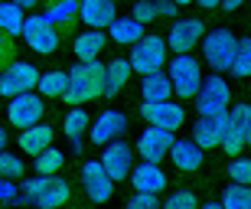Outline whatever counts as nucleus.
Wrapping results in <instances>:
<instances>
[{
    "label": "nucleus",
    "instance_id": "obj_1",
    "mask_svg": "<svg viewBox=\"0 0 251 209\" xmlns=\"http://www.w3.org/2000/svg\"><path fill=\"white\" fill-rule=\"evenodd\" d=\"M104 95V62L101 59H85V62H75L69 72H65V88L62 95L69 104H85L92 98Z\"/></svg>",
    "mask_w": 251,
    "mask_h": 209
},
{
    "label": "nucleus",
    "instance_id": "obj_2",
    "mask_svg": "<svg viewBox=\"0 0 251 209\" xmlns=\"http://www.w3.org/2000/svg\"><path fill=\"white\" fill-rule=\"evenodd\" d=\"M248 137H251V104H235L232 111H225V131L219 144L225 147V154L238 157L245 151Z\"/></svg>",
    "mask_w": 251,
    "mask_h": 209
},
{
    "label": "nucleus",
    "instance_id": "obj_3",
    "mask_svg": "<svg viewBox=\"0 0 251 209\" xmlns=\"http://www.w3.org/2000/svg\"><path fill=\"white\" fill-rule=\"evenodd\" d=\"M127 62H130V72H140V76L160 72L167 66V43L160 36H140L134 43V52H130Z\"/></svg>",
    "mask_w": 251,
    "mask_h": 209
},
{
    "label": "nucleus",
    "instance_id": "obj_4",
    "mask_svg": "<svg viewBox=\"0 0 251 209\" xmlns=\"http://www.w3.org/2000/svg\"><path fill=\"white\" fill-rule=\"evenodd\" d=\"M167 78H170V88H173L179 98H193L199 82H202V72H199V62H196L189 52H179V56H173V62H170Z\"/></svg>",
    "mask_w": 251,
    "mask_h": 209
},
{
    "label": "nucleus",
    "instance_id": "obj_5",
    "mask_svg": "<svg viewBox=\"0 0 251 209\" xmlns=\"http://www.w3.org/2000/svg\"><path fill=\"white\" fill-rule=\"evenodd\" d=\"M20 36H23V43H26L33 52H56V46H59V29L52 26L43 13L23 17Z\"/></svg>",
    "mask_w": 251,
    "mask_h": 209
},
{
    "label": "nucleus",
    "instance_id": "obj_6",
    "mask_svg": "<svg viewBox=\"0 0 251 209\" xmlns=\"http://www.w3.org/2000/svg\"><path fill=\"white\" fill-rule=\"evenodd\" d=\"M196 95H199V114H225L228 111V102H232V88H228V82H225L222 76H209L199 82V88H196Z\"/></svg>",
    "mask_w": 251,
    "mask_h": 209
},
{
    "label": "nucleus",
    "instance_id": "obj_7",
    "mask_svg": "<svg viewBox=\"0 0 251 209\" xmlns=\"http://www.w3.org/2000/svg\"><path fill=\"white\" fill-rule=\"evenodd\" d=\"M36 66L29 62H20V59H10L7 66H0V95H20V92H33L36 88Z\"/></svg>",
    "mask_w": 251,
    "mask_h": 209
},
{
    "label": "nucleus",
    "instance_id": "obj_8",
    "mask_svg": "<svg viewBox=\"0 0 251 209\" xmlns=\"http://www.w3.org/2000/svg\"><path fill=\"white\" fill-rule=\"evenodd\" d=\"M235 43H238V36H235L232 29H212L209 36H202V52H205V62L215 69V72H222V69H228V62H232V52H235Z\"/></svg>",
    "mask_w": 251,
    "mask_h": 209
},
{
    "label": "nucleus",
    "instance_id": "obj_9",
    "mask_svg": "<svg viewBox=\"0 0 251 209\" xmlns=\"http://www.w3.org/2000/svg\"><path fill=\"white\" fill-rule=\"evenodd\" d=\"M205 36V23L196 17H183V20H173L170 23V33H167V43L173 52H189V49Z\"/></svg>",
    "mask_w": 251,
    "mask_h": 209
},
{
    "label": "nucleus",
    "instance_id": "obj_10",
    "mask_svg": "<svg viewBox=\"0 0 251 209\" xmlns=\"http://www.w3.org/2000/svg\"><path fill=\"white\" fill-rule=\"evenodd\" d=\"M140 114H144L153 128H163V131H176V128H183V121H186L183 104H173L170 98H163V102H144L140 104Z\"/></svg>",
    "mask_w": 251,
    "mask_h": 209
},
{
    "label": "nucleus",
    "instance_id": "obj_11",
    "mask_svg": "<svg viewBox=\"0 0 251 209\" xmlns=\"http://www.w3.org/2000/svg\"><path fill=\"white\" fill-rule=\"evenodd\" d=\"M98 163H101V170L108 173L114 183H118V180H124V177L130 173V167H134V151H130L127 144H121L118 137H114V141L104 144L101 160H98Z\"/></svg>",
    "mask_w": 251,
    "mask_h": 209
},
{
    "label": "nucleus",
    "instance_id": "obj_12",
    "mask_svg": "<svg viewBox=\"0 0 251 209\" xmlns=\"http://www.w3.org/2000/svg\"><path fill=\"white\" fill-rule=\"evenodd\" d=\"M10 121L17 128H29L43 118V95H33V92H20V95H10Z\"/></svg>",
    "mask_w": 251,
    "mask_h": 209
},
{
    "label": "nucleus",
    "instance_id": "obj_13",
    "mask_svg": "<svg viewBox=\"0 0 251 209\" xmlns=\"http://www.w3.org/2000/svg\"><path fill=\"white\" fill-rule=\"evenodd\" d=\"M124 128H127V118H124L121 111H101L92 124H88V128H85V131H88V141H92V144L104 147L108 141L121 137Z\"/></svg>",
    "mask_w": 251,
    "mask_h": 209
},
{
    "label": "nucleus",
    "instance_id": "obj_14",
    "mask_svg": "<svg viewBox=\"0 0 251 209\" xmlns=\"http://www.w3.org/2000/svg\"><path fill=\"white\" fill-rule=\"evenodd\" d=\"M170 144H173V131H163V128H153L150 124L147 131H140V137H137V154L150 163H160L167 157Z\"/></svg>",
    "mask_w": 251,
    "mask_h": 209
},
{
    "label": "nucleus",
    "instance_id": "obj_15",
    "mask_svg": "<svg viewBox=\"0 0 251 209\" xmlns=\"http://www.w3.org/2000/svg\"><path fill=\"white\" fill-rule=\"evenodd\" d=\"M82 183H85L88 200H95V203H108V200H111L114 180L101 170V163H98V160H88V163L82 167Z\"/></svg>",
    "mask_w": 251,
    "mask_h": 209
},
{
    "label": "nucleus",
    "instance_id": "obj_16",
    "mask_svg": "<svg viewBox=\"0 0 251 209\" xmlns=\"http://www.w3.org/2000/svg\"><path fill=\"white\" fill-rule=\"evenodd\" d=\"M130 183H134V190L137 193H160L167 186V173L160 170V163H137V167H130Z\"/></svg>",
    "mask_w": 251,
    "mask_h": 209
},
{
    "label": "nucleus",
    "instance_id": "obj_17",
    "mask_svg": "<svg viewBox=\"0 0 251 209\" xmlns=\"http://www.w3.org/2000/svg\"><path fill=\"white\" fill-rule=\"evenodd\" d=\"M75 17L82 20L85 26L101 29V26H108V23L114 20V3H111V0H78Z\"/></svg>",
    "mask_w": 251,
    "mask_h": 209
},
{
    "label": "nucleus",
    "instance_id": "obj_18",
    "mask_svg": "<svg viewBox=\"0 0 251 209\" xmlns=\"http://www.w3.org/2000/svg\"><path fill=\"white\" fill-rule=\"evenodd\" d=\"M222 131H225V114H209V118H196L193 124V144H199V147H219V141H222Z\"/></svg>",
    "mask_w": 251,
    "mask_h": 209
},
{
    "label": "nucleus",
    "instance_id": "obj_19",
    "mask_svg": "<svg viewBox=\"0 0 251 209\" xmlns=\"http://www.w3.org/2000/svg\"><path fill=\"white\" fill-rule=\"evenodd\" d=\"M20 151L23 154H33V157H36L39 151H46L49 144H52V128H49V124H29V128H23V131H20Z\"/></svg>",
    "mask_w": 251,
    "mask_h": 209
},
{
    "label": "nucleus",
    "instance_id": "obj_20",
    "mask_svg": "<svg viewBox=\"0 0 251 209\" xmlns=\"http://www.w3.org/2000/svg\"><path fill=\"white\" fill-rule=\"evenodd\" d=\"M62 203H69V183L59 180L56 173H52V177H46V183H43V190H39V196H36L33 206H39V209H59Z\"/></svg>",
    "mask_w": 251,
    "mask_h": 209
},
{
    "label": "nucleus",
    "instance_id": "obj_21",
    "mask_svg": "<svg viewBox=\"0 0 251 209\" xmlns=\"http://www.w3.org/2000/svg\"><path fill=\"white\" fill-rule=\"evenodd\" d=\"M167 154H173V163H176L179 170H186V173H193V170L202 167V147L193 144V141H173Z\"/></svg>",
    "mask_w": 251,
    "mask_h": 209
},
{
    "label": "nucleus",
    "instance_id": "obj_22",
    "mask_svg": "<svg viewBox=\"0 0 251 209\" xmlns=\"http://www.w3.org/2000/svg\"><path fill=\"white\" fill-rule=\"evenodd\" d=\"M104 43H108V36H104L101 29H85V33H78L72 43L75 56H78V62H85V59H98L101 56Z\"/></svg>",
    "mask_w": 251,
    "mask_h": 209
},
{
    "label": "nucleus",
    "instance_id": "obj_23",
    "mask_svg": "<svg viewBox=\"0 0 251 209\" xmlns=\"http://www.w3.org/2000/svg\"><path fill=\"white\" fill-rule=\"evenodd\" d=\"M130 78V62L127 59H114L104 66V95H118Z\"/></svg>",
    "mask_w": 251,
    "mask_h": 209
},
{
    "label": "nucleus",
    "instance_id": "obj_24",
    "mask_svg": "<svg viewBox=\"0 0 251 209\" xmlns=\"http://www.w3.org/2000/svg\"><path fill=\"white\" fill-rule=\"evenodd\" d=\"M108 29H111V39L114 43H124V46H134L140 36H144V26H140L137 20H130V17H114L111 23H108Z\"/></svg>",
    "mask_w": 251,
    "mask_h": 209
},
{
    "label": "nucleus",
    "instance_id": "obj_25",
    "mask_svg": "<svg viewBox=\"0 0 251 209\" xmlns=\"http://www.w3.org/2000/svg\"><path fill=\"white\" fill-rule=\"evenodd\" d=\"M170 78L163 76V72H147L144 76V82H140V95H144V102H163V98H170Z\"/></svg>",
    "mask_w": 251,
    "mask_h": 209
},
{
    "label": "nucleus",
    "instance_id": "obj_26",
    "mask_svg": "<svg viewBox=\"0 0 251 209\" xmlns=\"http://www.w3.org/2000/svg\"><path fill=\"white\" fill-rule=\"evenodd\" d=\"M75 10H78V0H52L43 17L59 29V26H69V23L75 20Z\"/></svg>",
    "mask_w": 251,
    "mask_h": 209
},
{
    "label": "nucleus",
    "instance_id": "obj_27",
    "mask_svg": "<svg viewBox=\"0 0 251 209\" xmlns=\"http://www.w3.org/2000/svg\"><path fill=\"white\" fill-rule=\"evenodd\" d=\"M85 128H88V114H85V108H72V111L65 114V137L72 141L75 151L82 147V134H85Z\"/></svg>",
    "mask_w": 251,
    "mask_h": 209
},
{
    "label": "nucleus",
    "instance_id": "obj_28",
    "mask_svg": "<svg viewBox=\"0 0 251 209\" xmlns=\"http://www.w3.org/2000/svg\"><path fill=\"white\" fill-rule=\"evenodd\" d=\"M62 163H65V154L59 151V147H52V144H49L46 151L36 154V173H43V177L59 173V170H62Z\"/></svg>",
    "mask_w": 251,
    "mask_h": 209
},
{
    "label": "nucleus",
    "instance_id": "obj_29",
    "mask_svg": "<svg viewBox=\"0 0 251 209\" xmlns=\"http://www.w3.org/2000/svg\"><path fill=\"white\" fill-rule=\"evenodd\" d=\"M228 72H235L238 78H245L251 72V39H238L232 52V62H228Z\"/></svg>",
    "mask_w": 251,
    "mask_h": 209
},
{
    "label": "nucleus",
    "instance_id": "obj_30",
    "mask_svg": "<svg viewBox=\"0 0 251 209\" xmlns=\"http://www.w3.org/2000/svg\"><path fill=\"white\" fill-rule=\"evenodd\" d=\"M219 206L222 209H251V190L242 186V183H232V186H225Z\"/></svg>",
    "mask_w": 251,
    "mask_h": 209
},
{
    "label": "nucleus",
    "instance_id": "obj_31",
    "mask_svg": "<svg viewBox=\"0 0 251 209\" xmlns=\"http://www.w3.org/2000/svg\"><path fill=\"white\" fill-rule=\"evenodd\" d=\"M20 26H23V10L0 0V33H7V36H20Z\"/></svg>",
    "mask_w": 251,
    "mask_h": 209
},
{
    "label": "nucleus",
    "instance_id": "obj_32",
    "mask_svg": "<svg viewBox=\"0 0 251 209\" xmlns=\"http://www.w3.org/2000/svg\"><path fill=\"white\" fill-rule=\"evenodd\" d=\"M36 88L43 92V98H59V95H62V88H65V72L52 69V72H46V76H39Z\"/></svg>",
    "mask_w": 251,
    "mask_h": 209
},
{
    "label": "nucleus",
    "instance_id": "obj_33",
    "mask_svg": "<svg viewBox=\"0 0 251 209\" xmlns=\"http://www.w3.org/2000/svg\"><path fill=\"white\" fill-rule=\"evenodd\" d=\"M0 177H7V180H17V177H23V160H20L17 154L0 151Z\"/></svg>",
    "mask_w": 251,
    "mask_h": 209
},
{
    "label": "nucleus",
    "instance_id": "obj_34",
    "mask_svg": "<svg viewBox=\"0 0 251 209\" xmlns=\"http://www.w3.org/2000/svg\"><path fill=\"white\" fill-rule=\"evenodd\" d=\"M160 209H199V203H196V193L176 190L173 196H167V203H163Z\"/></svg>",
    "mask_w": 251,
    "mask_h": 209
},
{
    "label": "nucleus",
    "instance_id": "obj_35",
    "mask_svg": "<svg viewBox=\"0 0 251 209\" xmlns=\"http://www.w3.org/2000/svg\"><path fill=\"white\" fill-rule=\"evenodd\" d=\"M228 177H232L235 183L248 186V183H251V163L248 160H232V163H228Z\"/></svg>",
    "mask_w": 251,
    "mask_h": 209
},
{
    "label": "nucleus",
    "instance_id": "obj_36",
    "mask_svg": "<svg viewBox=\"0 0 251 209\" xmlns=\"http://www.w3.org/2000/svg\"><path fill=\"white\" fill-rule=\"evenodd\" d=\"M127 209H160L157 193H134L127 203Z\"/></svg>",
    "mask_w": 251,
    "mask_h": 209
},
{
    "label": "nucleus",
    "instance_id": "obj_37",
    "mask_svg": "<svg viewBox=\"0 0 251 209\" xmlns=\"http://www.w3.org/2000/svg\"><path fill=\"white\" fill-rule=\"evenodd\" d=\"M153 17H157V13H153V3H150V0H137V7H134V17H130V20H137L140 26H144V23H150Z\"/></svg>",
    "mask_w": 251,
    "mask_h": 209
},
{
    "label": "nucleus",
    "instance_id": "obj_38",
    "mask_svg": "<svg viewBox=\"0 0 251 209\" xmlns=\"http://www.w3.org/2000/svg\"><path fill=\"white\" fill-rule=\"evenodd\" d=\"M150 3H153V13H157V17H176V3H173V0H150Z\"/></svg>",
    "mask_w": 251,
    "mask_h": 209
},
{
    "label": "nucleus",
    "instance_id": "obj_39",
    "mask_svg": "<svg viewBox=\"0 0 251 209\" xmlns=\"http://www.w3.org/2000/svg\"><path fill=\"white\" fill-rule=\"evenodd\" d=\"M17 200V183H10L7 177H0V203Z\"/></svg>",
    "mask_w": 251,
    "mask_h": 209
},
{
    "label": "nucleus",
    "instance_id": "obj_40",
    "mask_svg": "<svg viewBox=\"0 0 251 209\" xmlns=\"http://www.w3.org/2000/svg\"><path fill=\"white\" fill-rule=\"evenodd\" d=\"M10 52H13V46H10V36H7V33H0V66H7L10 59H13Z\"/></svg>",
    "mask_w": 251,
    "mask_h": 209
},
{
    "label": "nucleus",
    "instance_id": "obj_41",
    "mask_svg": "<svg viewBox=\"0 0 251 209\" xmlns=\"http://www.w3.org/2000/svg\"><path fill=\"white\" fill-rule=\"evenodd\" d=\"M10 3H13V7H20V10H33L39 0H10Z\"/></svg>",
    "mask_w": 251,
    "mask_h": 209
},
{
    "label": "nucleus",
    "instance_id": "obj_42",
    "mask_svg": "<svg viewBox=\"0 0 251 209\" xmlns=\"http://www.w3.org/2000/svg\"><path fill=\"white\" fill-rule=\"evenodd\" d=\"M245 0H219V7H225V10H238Z\"/></svg>",
    "mask_w": 251,
    "mask_h": 209
},
{
    "label": "nucleus",
    "instance_id": "obj_43",
    "mask_svg": "<svg viewBox=\"0 0 251 209\" xmlns=\"http://www.w3.org/2000/svg\"><path fill=\"white\" fill-rule=\"evenodd\" d=\"M193 3H199V7H205V10H215V7H219V0H193Z\"/></svg>",
    "mask_w": 251,
    "mask_h": 209
},
{
    "label": "nucleus",
    "instance_id": "obj_44",
    "mask_svg": "<svg viewBox=\"0 0 251 209\" xmlns=\"http://www.w3.org/2000/svg\"><path fill=\"white\" fill-rule=\"evenodd\" d=\"M3 147H7V131L0 128V151H3Z\"/></svg>",
    "mask_w": 251,
    "mask_h": 209
},
{
    "label": "nucleus",
    "instance_id": "obj_45",
    "mask_svg": "<svg viewBox=\"0 0 251 209\" xmlns=\"http://www.w3.org/2000/svg\"><path fill=\"white\" fill-rule=\"evenodd\" d=\"M202 209H222L219 203H202Z\"/></svg>",
    "mask_w": 251,
    "mask_h": 209
},
{
    "label": "nucleus",
    "instance_id": "obj_46",
    "mask_svg": "<svg viewBox=\"0 0 251 209\" xmlns=\"http://www.w3.org/2000/svg\"><path fill=\"white\" fill-rule=\"evenodd\" d=\"M173 3H176V7H183V3H193V0H173Z\"/></svg>",
    "mask_w": 251,
    "mask_h": 209
},
{
    "label": "nucleus",
    "instance_id": "obj_47",
    "mask_svg": "<svg viewBox=\"0 0 251 209\" xmlns=\"http://www.w3.org/2000/svg\"><path fill=\"white\" fill-rule=\"evenodd\" d=\"M111 3H114V0H111Z\"/></svg>",
    "mask_w": 251,
    "mask_h": 209
}]
</instances>
